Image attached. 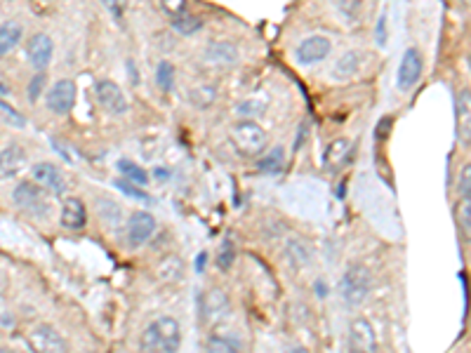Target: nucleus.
Returning <instances> with one entry per match:
<instances>
[{
	"mask_svg": "<svg viewBox=\"0 0 471 353\" xmlns=\"http://www.w3.org/2000/svg\"><path fill=\"white\" fill-rule=\"evenodd\" d=\"M182 346V325L172 315H160L144 327L139 337L141 353H177Z\"/></svg>",
	"mask_w": 471,
	"mask_h": 353,
	"instance_id": "obj_1",
	"label": "nucleus"
},
{
	"mask_svg": "<svg viewBox=\"0 0 471 353\" xmlns=\"http://www.w3.org/2000/svg\"><path fill=\"white\" fill-rule=\"evenodd\" d=\"M231 144L245 158H259L269 146V134L257 120H238L231 127Z\"/></svg>",
	"mask_w": 471,
	"mask_h": 353,
	"instance_id": "obj_2",
	"label": "nucleus"
},
{
	"mask_svg": "<svg viewBox=\"0 0 471 353\" xmlns=\"http://www.w3.org/2000/svg\"><path fill=\"white\" fill-rule=\"evenodd\" d=\"M370 288H373V274L365 264H351L344 271L342 283H339L342 297L349 306H361L368 299Z\"/></svg>",
	"mask_w": 471,
	"mask_h": 353,
	"instance_id": "obj_3",
	"label": "nucleus"
},
{
	"mask_svg": "<svg viewBox=\"0 0 471 353\" xmlns=\"http://www.w3.org/2000/svg\"><path fill=\"white\" fill-rule=\"evenodd\" d=\"M12 203L22 210L24 214L29 217H49V210H52V203L47 198V191L40 189L36 182H22L17 184L15 191H12Z\"/></svg>",
	"mask_w": 471,
	"mask_h": 353,
	"instance_id": "obj_4",
	"label": "nucleus"
},
{
	"mask_svg": "<svg viewBox=\"0 0 471 353\" xmlns=\"http://www.w3.org/2000/svg\"><path fill=\"white\" fill-rule=\"evenodd\" d=\"M26 344L33 353H69V339L47 323L31 327L26 332Z\"/></svg>",
	"mask_w": 471,
	"mask_h": 353,
	"instance_id": "obj_5",
	"label": "nucleus"
},
{
	"mask_svg": "<svg viewBox=\"0 0 471 353\" xmlns=\"http://www.w3.org/2000/svg\"><path fill=\"white\" fill-rule=\"evenodd\" d=\"M76 97H78L76 83H73L71 78H61L47 90L45 107L52 111L54 116H69L73 107H76Z\"/></svg>",
	"mask_w": 471,
	"mask_h": 353,
	"instance_id": "obj_6",
	"label": "nucleus"
},
{
	"mask_svg": "<svg viewBox=\"0 0 471 353\" xmlns=\"http://www.w3.org/2000/svg\"><path fill=\"white\" fill-rule=\"evenodd\" d=\"M422 71H424L422 52H419L417 47H408L406 52H403L399 73H396V88L401 92H410L415 85L419 83V78H422Z\"/></svg>",
	"mask_w": 471,
	"mask_h": 353,
	"instance_id": "obj_7",
	"label": "nucleus"
},
{
	"mask_svg": "<svg viewBox=\"0 0 471 353\" xmlns=\"http://www.w3.org/2000/svg\"><path fill=\"white\" fill-rule=\"evenodd\" d=\"M31 177H33L31 182H36L40 189H45L52 196H64L66 189H69L64 172L54 163H36L31 167Z\"/></svg>",
	"mask_w": 471,
	"mask_h": 353,
	"instance_id": "obj_8",
	"label": "nucleus"
},
{
	"mask_svg": "<svg viewBox=\"0 0 471 353\" xmlns=\"http://www.w3.org/2000/svg\"><path fill=\"white\" fill-rule=\"evenodd\" d=\"M156 219H153L151 212H144V210H139V212H132L128 219V226H125V238H128V245L130 247H141L144 243L153 238V233H156Z\"/></svg>",
	"mask_w": 471,
	"mask_h": 353,
	"instance_id": "obj_9",
	"label": "nucleus"
},
{
	"mask_svg": "<svg viewBox=\"0 0 471 353\" xmlns=\"http://www.w3.org/2000/svg\"><path fill=\"white\" fill-rule=\"evenodd\" d=\"M349 353H377V332L368 318H353L349 325Z\"/></svg>",
	"mask_w": 471,
	"mask_h": 353,
	"instance_id": "obj_10",
	"label": "nucleus"
},
{
	"mask_svg": "<svg viewBox=\"0 0 471 353\" xmlns=\"http://www.w3.org/2000/svg\"><path fill=\"white\" fill-rule=\"evenodd\" d=\"M97 104L111 116H123L128 111V99L114 80H97L95 83Z\"/></svg>",
	"mask_w": 471,
	"mask_h": 353,
	"instance_id": "obj_11",
	"label": "nucleus"
},
{
	"mask_svg": "<svg viewBox=\"0 0 471 353\" xmlns=\"http://www.w3.org/2000/svg\"><path fill=\"white\" fill-rule=\"evenodd\" d=\"M330 49H332L330 38H325V36H309V38H304L297 45L295 59L300 61L302 66H311L323 61L327 54H330Z\"/></svg>",
	"mask_w": 471,
	"mask_h": 353,
	"instance_id": "obj_12",
	"label": "nucleus"
},
{
	"mask_svg": "<svg viewBox=\"0 0 471 353\" xmlns=\"http://www.w3.org/2000/svg\"><path fill=\"white\" fill-rule=\"evenodd\" d=\"M54 42L47 33H33L26 42V59L36 71H45L52 61Z\"/></svg>",
	"mask_w": 471,
	"mask_h": 353,
	"instance_id": "obj_13",
	"label": "nucleus"
},
{
	"mask_svg": "<svg viewBox=\"0 0 471 353\" xmlns=\"http://www.w3.org/2000/svg\"><path fill=\"white\" fill-rule=\"evenodd\" d=\"M26 167V151L20 144H10L0 151V182H10Z\"/></svg>",
	"mask_w": 471,
	"mask_h": 353,
	"instance_id": "obj_14",
	"label": "nucleus"
},
{
	"mask_svg": "<svg viewBox=\"0 0 471 353\" xmlns=\"http://www.w3.org/2000/svg\"><path fill=\"white\" fill-rule=\"evenodd\" d=\"M351 139L349 137H337L332 139L330 144L325 148V156H323V170L334 175V172H339L342 167L349 163V156H351Z\"/></svg>",
	"mask_w": 471,
	"mask_h": 353,
	"instance_id": "obj_15",
	"label": "nucleus"
},
{
	"mask_svg": "<svg viewBox=\"0 0 471 353\" xmlns=\"http://www.w3.org/2000/svg\"><path fill=\"white\" fill-rule=\"evenodd\" d=\"M59 224L69 231H80L88 224V207L80 198H66L59 212Z\"/></svg>",
	"mask_w": 471,
	"mask_h": 353,
	"instance_id": "obj_16",
	"label": "nucleus"
},
{
	"mask_svg": "<svg viewBox=\"0 0 471 353\" xmlns=\"http://www.w3.org/2000/svg\"><path fill=\"white\" fill-rule=\"evenodd\" d=\"M363 69V52H358V49H349V52H344L342 57L332 64V78L334 80H351L356 78L358 73Z\"/></svg>",
	"mask_w": 471,
	"mask_h": 353,
	"instance_id": "obj_17",
	"label": "nucleus"
},
{
	"mask_svg": "<svg viewBox=\"0 0 471 353\" xmlns=\"http://www.w3.org/2000/svg\"><path fill=\"white\" fill-rule=\"evenodd\" d=\"M206 61L213 66H219V69H229V66L238 64V49L233 42H213L206 49Z\"/></svg>",
	"mask_w": 471,
	"mask_h": 353,
	"instance_id": "obj_18",
	"label": "nucleus"
},
{
	"mask_svg": "<svg viewBox=\"0 0 471 353\" xmlns=\"http://www.w3.org/2000/svg\"><path fill=\"white\" fill-rule=\"evenodd\" d=\"M24 29L20 22H5L0 24V57H8V54L22 42Z\"/></svg>",
	"mask_w": 471,
	"mask_h": 353,
	"instance_id": "obj_19",
	"label": "nucleus"
},
{
	"mask_svg": "<svg viewBox=\"0 0 471 353\" xmlns=\"http://www.w3.org/2000/svg\"><path fill=\"white\" fill-rule=\"evenodd\" d=\"M116 167H118V172L123 175V179H125V182H130V184L146 187V184L151 182V177H148V172L144 170V167L137 165L134 160H130V158H121L116 163Z\"/></svg>",
	"mask_w": 471,
	"mask_h": 353,
	"instance_id": "obj_20",
	"label": "nucleus"
},
{
	"mask_svg": "<svg viewBox=\"0 0 471 353\" xmlns=\"http://www.w3.org/2000/svg\"><path fill=\"white\" fill-rule=\"evenodd\" d=\"M206 353H240V344L226 334H213L206 344Z\"/></svg>",
	"mask_w": 471,
	"mask_h": 353,
	"instance_id": "obj_21",
	"label": "nucleus"
},
{
	"mask_svg": "<svg viewBox=\"0 0 471 353\" xmlns=\"http://www.w3.org/2000/svg\"><path fill=\"white\" fill-rule=\"evenodd\" d=\"M283 163H285V148L276 146L274 151H269L264 158L257 160V167L262 172H269V175H278V172L283 170Z\"/></svg>",
	"mask_w": 471,
	"mask_h": 353,
	"instance_id": "obj_22",
	"label": "nucleus"
},
{
	"mask_svg": "<svg viewBox=\"0 0 471 353\" xmlns=\"http://www.w3.org/2000/svg\"><path fill=\"white\" fill-rule=\"evenodd\" d=\"M175 78H177L175 66H172L167 59H163L158 64V69H156V85H158V90L165 92V95H170V92L175 90Z\"/></svg>",
	"mask_w": 471,
	"mask_h": 353,
	"instance_id": "obj_23",
	"label": "nucleus"
},
{
	"mask_svg": "<svg viewBox=\"0 0 471 353\" xmlns=\"http://www.w3.org/2000/svg\"><path fill=\"white\" fill-rule=\"evenodd\" d=\"M172 26H175L177 33H182V36H194L196 31L203 29V22L198 19L196 15H191V12H184V15H179L172 19Z\"/></svg>",
	"mask_w": 471,
	"mask_h": 353,
	"instance_id": "obj_24",
	"label": "nucleus"
},
{
	"mask_svg": "<svg viewBox=\"0 0 471 353\" xmlns=\"http://www.w3.org/2000/svg\"><path fill=\"white\" fill-rule=\"evenodd\" d=\"M235 262V243L231 238H224L217 250V269L219 271H231V266Z\"/></svg>",
	"mask_w": 471,
	"mask_h": 353,
	"instance_id": "obj_25",
	"label": "nucleus"
},
{
	"mask_svg": "<svg viewBox=\"0 0 471 353\" xmlns=\"http://www.w3.org/2000/svg\"><path fill=\"white\" fill-rule=\"evenodd\" d=\"M455 217H457V224L464 231V235L471 233V198H460L455 205Z\"/></svg>",
	"mask_w": 471,
	"mask_h": 353,
	"instance_id": "obj_26",
	"label": "nucleus"
},
{
	"mask_svg": "<svg viewBox=\"0 0 471 353\" xmlns=\"http://www.w3.org/2000/svg\"><path fill=\"white\" fill-rule=\"evenodd\" d=\"M45 88H47V73H45V71H38L33 78H31V83H29V88H26L29 102H31V104L38 102L40 95H43V90H45Z\"/></svg>",
	"mask_w": 471,
	"mask_h": 353,
	"instance_id": "obj_27",
	"label": "nucleus"
},
{
	"mask_svg": "<svg viewBox=\"0 0 471 353\" xmlns=\"http://www.w3.org/2000/svg\"><path fill=\"white\" fill-rule=\"evenodd\" d=\"M264 111H266V102H262V99H243V102L238 104V113L247 116L250 120L259 118Z\"/></svg>",
	"mask_w": 471,
	"mask_h": 353,
	"instance_id": "obj_28",
	"label": "nucleus"
},
{
	"mask_svg": "<svg viewBox=\"0 0 471 353\" xmlns=\"http://www.w3.org/2000/svg\"><path fill=\"white\" fill-rule=\"evenodd\" d=\"M337 10L342 12L349 22H356L363 12V0H337Z\"/></svg>",
	"mask_w": 471,
	"mask_h": 353,
	"instance_id": "obj_29",
	"label": "nucleus"
},
{
	"mask_svg": "<svg viewBox=\"0 0 471 353\" xmlns=\"http://www.w3.org/2000/svg\"><path fill=\"white\" fill-rule=\"evenodd\" d=\"M116 189H121L123 194H128L130 198H134V201H146V203H151V198H148V194H146L144 189H139L137 184L125 182V179H118V182H116Z\"/></svg>",
	"mask_w": 471,
	"mask_h": 353,
	"instance_id": "obj_30",
	"label": "nucleus"
},
{
	"mask_svg": "<svg viewBox=\"0 0 471 353\" xmlns=\"http://www.w3.org/2000/svg\"><path fill=\"white\" fill-rule=\"evenodd\" d=\"M158 5H160V10L165 12L170 19H175V17H179V15H184V12H189L187 10V0H158Z\"/></svg>",
	"mask_w": 471,
	"mask_h": 353,
	"instance_id": "obj_31",
	"label": "nucleus"
},
{
	"mask_svg": "<svg viewBox=\"0 0 471 353\" xmlns=\"http://www.w3.org/2000/svg\"><path fill=\"white\" fill-rule=\"evenodd\" d=\"M189 99H191V104H194V107L206 109V107H210V104L215 102V90L213 88H198V90L191 92Z\"/></svg>",
	"mask_w": 471,
	"mask_h": 353,
	"instance_id": "obj_32",
	"label": "nucleus"
},
{
	"mask_svg": "<svg viewBox=\"0 0 471 353\" xmlns=\"http://www.w3.org/2000/svg\"><path fill=\"white\" fill-rule=\"evenodd\" d=\"M457 196L469 198L471 196V165H464L457 177Z\"/></svg>",
	"mask_w": 471,
	"mask_h": 353,
	"instance_id": "obj_33",
	"label": "nucleus"
},
{
	"mask_svg": "<svg viewBox=\"0 0 471 353\" xmlns=\"http://www.w3.org/2000/svg\"><path fill=\"white\" fill-rule=\"evenodd\" d=\"M392 123H394V118H392V116H384L382 120L377 123V127H375V139H377V141H384V139H387L389 130H392Z\"/></svg>",
	"mask_w": 471,
	"mask_h": 353,
	"instance_id": "obj_34",
	"label": "nucleus"
},
{
	"mask_svg": "<svg viewBox=\"0 0 471 353\" xmlns=\"http://www.w3.org/2000/svg\"><path fill=\"white\" fill-rule=\"evenodd\" d=\"M102 5L107 8L114 17H121L123 10H125V0H102Z\"/></svg>",
	"mask_w": 471,
	"mask_h": 353,
	"instance_id": "obj_35",
	"label": "nucleus"
},
{
	"mask_svg": "<svg viewBox=\"0 0 471 353\" xmlns=\"http://www.w3.org/2000/svg\"><path fill=\"white\" fill-rule=\"evenodd\" d=\"M377 42L384 47V42H387V12H382L380 22H377Z\"/></svg>",
	"mask_w": 471,
	"mask_h": 353,
	"instance_id": "obj_36",
	"label": "nucleus"
},
{
	"mask_svg": "<svg viewBox=\"0 0 471 353\" xmlns=\"http://www.w3.org/2000/svg\"><path fill=\"white\" fill-rule=\"evenodd\" d=\"M153 177L167 182V179H170V170H165V167H156V170H153Z\"/></svg>",
	"mask_w": 471,
	"mask_h": 353,
	"instance_id": "obj_37",
	"label": "nucleus"
},
{
	"mask_svg": "<svg viewBox=\"0 0 471 353\" xmlns=\"http://www.w3.org/2000/svg\"><path fill=\"white\" fill-rule=\"evenodd\" d=\"M206 262H208V255H206V252H201V257L196 259V271H198V274L206 269Z\"/></svg>",
	"mask_w": 471,
	"mask_h": 353,
	"instance_id": "obj_38",
	"label": "nucleus"
},
{
	"mask_svg": "<svg viewBox=\"0 0 471 353\" xmlns=\"http://www.w3.org/2000/svg\"><path fill=\"white\" fill-rule=\"evenodd\" d=\"M285 353H309V351L304 349V346H293V349H288Z\"/></svg>",
	"mask_w": 471,
	"mask_h": 353,
	"instance_id": "obj_39",
	"label": "nucleus"
},
{
	"mask_svg": "<svg viewBox=\"0 0 471 353\" xmlns=\"http://www.w3.org/2000/svg\"><path fill=\"white\" fill-rule=\"evenodd\" d=\"M78 353H92V351H78Z\"/></svg>",
	"mask_w": 471,
	"mask_h": 353,
	"instance_id": "obj_40",
	"label": "nucleus"
},
{
	"mask_svg": "<svg viewBox=\"0 0 471 353\" xmlns=\"http://www.w3.org/2000/svg\"><path fill=\"white\" fill-rule=\"evenodd\" d=\"M0 353H10V351H0Z\"/></svg>",
	"mask_w": 471,
	"mask_h": 353,
	"instance_id": "obj_41",
	"label": "nucleus"
}]
</instances>
